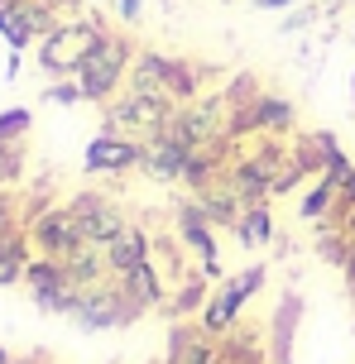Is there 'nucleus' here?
<instances>
[{
  "label": "nucleus",
  "mask_w": 355,
  "mask_h": 364,
  "mask_svg": "<svg viewBox=\"0 0 355 364\" xmlns=\"http://www.w3.org/2000/svg\"><path fill=\"white\" fill-rule=\"evenodd\" d=\"M134 38L120 34V29H106V34L96 38V48L82 58V68H77V87L82 96L92 101V106H106L111 96L130 87V68H134Z\"/></svg>",
  "instance_id": "nucleus-1"
},
{
  "label": "nucleus",
  "mask_w": 355,
  "mask_h": 364,
  "mask_svg": "<svg viewBox=\"0 0 355 364\" xmlns=\"http://www.w3.org/2000/svg\"><path fill=\"white\" fill-rule=\"evenodd\" d=\"M178 115L169 96H159V91H144V87H125L120 96H111L106 106H101V129H111V134H125L134 144H144L154 134H164L169 120Z\"/></svg>",
  "instance_id": "nucleus-2"
},
{
  "label": "nucleus",
  "mask_w": 355,
  "mask_h": 364,
  "mask_svg": "<svg viewBox=\"0 0 355 364\" xmlns=\"http://www.w3.org/2000/svg\"><path fill=\"white\" fill-rule=\"evenodd\" d=\"M106 29H111V24H106L101 15H68L53 34L38 38V73L48 77V82H58V77H77L82 58L96 48V38L106 34Z\"/></svg>",
  "instance_id": "nucleus-3"
},
{
  "label": "nucleus",
  "mask_w": 355,
  "mask_h": 364,
  "mask_svg": "<svg viewBox=\"0 0 355 364\" xmlns=\"http://www.w3.org/2000/svg\"><path fill=\"white\" fill-rule=\"evenodd\" d=\"M264 264H245L240 273H226V278H216V288H211V297H206L202 307V331L211 336V341H221V336H231V331L240 326L245 307L255 302V292L264 288Z\"/></svg>",
  "instance_id": "nucleus-4"
},
{
  "label": "nucleus",
  "mask_w": 355,
  "mask_h": 364,
  "mask_svg": "<svg viewBox=\"0 0 355 364\" xmlns=\"http://www.w3.org/2000/svg\"><path fill=\"white\" fill-rule=\"evenodd\" d=\"M68 321H73L77 331H120V326H134V321H139V311L130 307V297L120 292L115 278H101V283L77 288Z\"/></svg>",
  "instance_id": "nucleus-5"
},
{
  "label": "nucleus",
  "mask_w": 355,
  "mask_h": 364,
  "mask_svg": "<svg viewBox=\"0 0 355 364\" xmlns=\"http://www.w3.org/2000/svg\"><path fill=\"white\" fill-rule=\"evenodd\" d=\"M24 230H29L34 255H43V259H68L77 245L87 240L68 201H53V206H38V211H29V216H24Z\"/></svg>",
  "instance_id": "nucleus-6"
},
{
  "label": "nucleus",
  "mask_w": 355,
  "mask_h": 364,
  "mask_svg": "<svg viewBox=\"0 0 355 364\" xmlns=\"http://www.w3.org/2000/svg\"><path fill=\"white\" fill-rule=\"evenodd\" d=\"M298 125V106L279 96V91H264L250 101L245 110H235V120H231V144H245V139H260V134H293Z\"/></svg>",
  "instance_id": "nucleus-7"
},
{
  "label": "nucleus",
  "mask_w": 355,
  "mask_h": 364,
  "mask_svg": "<svg viewBox=\"0 0 355 364\" xmlns=\"http://www.w3.org/2000/svg\"><path fill=\"white\" fill-rule=\"evenodd\" d=\"M173 230L183 240V250L197 259V269L216 283L221 278V250H216V225L206 220V211L197 206V197L178 201V211H173Z\"/></svg>",
  "instance_id": "nucleus-8"
},
{
  "label": "nucleus",
  "mask_w": 355,
  "mask_h": 364,
  "mask_svg": "<svg viewBox=\"0 0 355 364\" xmlns=\"http://www.w3.org/2000/svg\"><path fill=\"white\" fill-rule=\"evenodd\" d=\"M24 288H29V297H34V307L48 311V316H68V311H73L77 283L58 259H43V255L29 259V264H24Z\"/></svg>",
  "instance_id": "nucleus-9"
},
{
  "label": "nucleus",
  "mask_w": 355,
  "mask_h": 364,
  "mask_svg": "<svg viewBox=\"0 0 355 364\" xmlns=\"http://www.w3.org/2000/svg\"><path fill=\"white\" fill-rule=\"evenodd\" d=\"M68 206H73L77 225H82V235L96 240V245H106V240H115L125 225H130V211L120 206L115 197H106V192H77V197H68Z\"/></svg>",
  "instance_id": "nucleus-10"
},
{
  "label": "nucleus",
  "mask_w": 355,
  "mask_h": 364,
  "mask_svg": "<svg viewBox=\"0 0 355 364\" xmlns=\"http://www.w3.org/2000/svg\"><path fill=\"white\" fill-rule=\"evenodd\" d=\"M302 292L283 288L274 311H269V326H264V346H269V364H293V346H298V326H302Z\"/></svg>",
  "instance_id": "nucleus-11"
},
{
  "label": "nucleus",
  "mask_w": 355,
  "mask_h": 364,
  "mask_svg": "<svg viewBox=\"0 0 355 364\" xmlns=\"http://www.w3.org/2000/svg\"><path fill=\"white\" fill-rule=\"evenodd\" d=\"M82 168L92 178H120V173H139V144L125 139V134H111L101 129L92 134V144L82 149Z\"/></svg>",
  "instance_id": "nucleus-12"
},
{
  "label": "nucleus",
  "mask_w": 355,
  "mask_h": 364,
  "mask_svg": "<svg viewBox=\"0 0 355 364\" xmlns=\"http://www.w3.org/2000/svg\"><path fill=\"white\" fill-rule=\"evenodd\" d=\"M115 283H120V292L130 297V307L139 311V316H144V311L169 307V292L173 288H169V278L159 273V264H154V259H144V264H139V269H130V273H120Z\"/></svg>",
  "instance_id": "nucleus-13"
},
{
  "label": "nucleus",
  "mask_w": 355,
  "mask_h": 364,
  "mask_svg": "<svg viewBox=\"0 0 355 364\" xmlns=\"http://www.w3.org/2000/svg\"><path fill=\"white\" fill-rule=\"evenodd\" d=\"M216 360H221V341H211L202 321H173L164 364H216Z\"/></svg>",
  "instance_id": "nucleus-14"
},
{
  "label": "nucleus",
  "mask_w": 355,
  "mask_h": 364,
  "mask_svg": "<svg viewBox=\"0 0 355 364\" xmlns=\"http://www.w3.org/2000/svg\"><path fill=\"white\" fill-rule=\"evenodd\" d=\"M187 159H192V154H187L183 144H173L169 134H154V139L139 144V173L149 182H183Z\"/></svg>",
  "instance_id": "nucleus-15"
},
{
  "label": "nucleus",
  "mask_w": 355,
  "mask_h": 364,
  "mask_svg": "<svg viewBox=\"0 0 355 364\" xmlns=\"http://www.w3.org/2000/svg\"><path fill=\"white\" fill-rule=\"evenodd\" d=\"M149 255H154V235L139 225V220H130V225H125L115 240H106V269H111V278L139 269Z\"/></svg>",
  "instance_id": "nucleus-16"
},
{
  "label": "nucleus",
  "mask_w": 355,
  "mask_h": 364,
  "mask_svg": "<svg viewBox=\"0 0 355 364\" xmlns=\"http://www.w3.org/2000/svg\"><path fill=\"white\" fill-rule=\"evenodd\" d=\"M192 197H197V206L206 211V220H211L216 230H235V220H240L245 201H240V192L231 187V178H216L211 187H202V192H192Z\"/></svg>",
  "instance_id": "nucleus-17"
},
{
  "label": "nucleus",
  "mask_w": 355,
  "mask_h": 364,
  "mask_svg": "<svg viewBox=\"0 0 355 364\" xmlns=\"http://www.w3.org/2000/svg\"><path fill=\"white\" fill-rule=\"evenodd\" d=\"M231 235H235L240 250H269L274 235H279V230H274V201H250V206L240 211V220H235V230H231Z\"/></svg>",
  "instance_id": "nucleus-18"
},
{
  "label": "nucleus",
  "mask_w": 355,
  "mask_h": 364,
  "mask_svg": "<svg viewBox=\"0 0 355 364\" xmlns=\"http://www.w3.org/2000/svg\"><path fill=\"white\" fill-rule=\"evenodd\" d=\"M206 297H211V278H206L202 269H192L183 278V283H173V292H169V316L173 321H192V316H202V307H206Z\"/></svg>",
  "instance_id": "nucleus-19"
},
{
  "label": "nucleus",
  "mask_w": 355,
  "mask_h": 364,
  "mask_svg": "<svg viewBox=\"0 0 355 364\" xmlns=\"http://www.w3.org/2000/svg\"><path fill=\"white\" fill-rule=\"evenodd\" d=\"M34 259V245H29V230H15V235L0 240V288L10 283H24V264Z\"/></svg>",
  "instance_id": "nucleus-20"
},
{
  "label": "nucleus",
  "mask_w": 355,
  "mask_h": 364,
  "mask_svg": "<svg viewBox=\"0 0 355 364\" xmlns=\"http://www.w3.org/2000/svg\"><path fill=\"white\" fill-rule=\"evenodd\" d=\"M332 211H337V182L312 178V187L298 197V216L307 220V225H322V220H332Z\"/></svg>",
  "instance_id": "nucleus-21"
},
{
  "label": "nucleus",
  "mask_w": 355,
  "mask_h": 364,
  "mask_svg": "<svg viewBox=\"0 0 355 364\" xmlns=\"http://www.w3.org/2000/svg\"><path fill=\"white\" fill-rule=\"evenodd\" d=\"M0 38H5L15 53H24L29 43H38V34L29 29V19H24V10H19V0L15 5H0Z\"/></svg>",
  "instance_id": "nucleus-22"
},
{
  "label": "nucleus",
  "mask_w": 355,
  "mask_h": 364,
  "mask_svg": "<svg viewBox=\"0 0 355 364\" xmlns=\"http://www.w3.org/2000/svg\"><path fill=\"white\" fill-rule=\"evenodd\" d=\"M34 129V110H0V144H24V134Z\"/></svg>",
  "instance_id": "nucleus-23"
},
{
  "label": "nucleus",
  "mask_w": 355,
  "mask_h": 364,
  "mask_svg": "<svg viewBox=\"0 0 355 364\" xmlns=\"http://www.w3.org/2000/svg\"><path fill=\"white\" fill-rule=\"evenodd\" d=\"M317 19H322V0H312V5H293L288 19L279 24V34H302V29H312Z\"/></svg>",
  "instance_id": "nucleus-24"
},
{
  "label": "nucleus",
  "mask_w": 355,
  "mask_h": 364,
  "mask_svg": "<svg viewBox=\"0 0 355 364\" xmlns=\"http://www.w3.org/2000/svg\"><path fill=\"white\" fill-rule=\"evenodd\" d=\"M43 101H53V106H82L87 96H82V87H77V77H58V82L43 87Z\"/></svg>",
  "instance_id": "nucleus-25"
},
{
  "label": "nucleus",
  "mask_w": 355,
  "mask_h": 364,
  "mask_svg": "<svg viewBox=\"0 0 355 364\" xmlns=\"http://www.w3.org/2000/svg\"><path fill=\"white\" fill-rule=\"evenodd\" d=\"M24 173V144H0V187L19 182Z\"/></svg>",
  "instance_id": "nucleus-26"
},
{
  "label": "nucleus",
  "mask_w": 355,
  "mask_h": 364,
  "mask_svg": "<svg viewBox=\"0 0 355 364\" xmlns=\"http://www.w3.org/2000/svg\"><path fill=\"white\" fill-rule=\"evenodd\" d=\"M15 230H24V220H19L15 201H5V197H0V240H5V235H15Z\"/></svg>",
  "instance_id": "nucleus-27"
},
{
  "label": "nucleus",
  "mask_w": 355,
  "mask_h": 364,
  "mask_svg": "<svg viewBox=\"0 0 355 364\" xmlns=\"http://www.w3.org/2000/svg\"><path fill=\"white\" fill-rule=\"evenodd\" d=\"M139 15H144V0H115V19L120 24H139Z\"/></svg>",
  "instance_id": "nucleus-28"
},
{
  "label": "nucleus",
  "mask_w": 355,
  "mask_h": 364,
  "mask_svg": "<svg viewBox=\"0 0 355 364\" xmlns=\"http://www.w3.org/2000/svg\"><path fill=\"white\" fill-rule=\"evenodd\" d=\"M250 5H255V10H274V15H279V10H293L298 0H250Z\"/></svg>",
  "instance_id": "nucleus-29"
},
{
  "label": "nucleus",
  "mask_w": 355,
  "mask_h": 364,
  "mask_svg": "<svg viewBox=\"0 0 355 364\" xmlns=\"http://www.w3.org/2000/svg\"><path fill=\"white\" fill-rule=\"evenodd\" d=\"M15 77H19V53L10 48V63H5V82H15Z\"/></svg>",
  "instance_id": "nucleus-30"
},
{
  "label": "nucleus",
  "mask_w": 355,
  "mask_h": 364,
  "mask_svg": "<svg viewBox=\"0 0 355 364\" xmlns=\"http://www.w3.org/2000/svg\"><path fill=\"white\" fill-rule=\"evenodd\" d=\"M341 230H346V235H351V245H355V211H351L346 220H341Z\"/></svg>",
  "instance_id": "nucleus-31"
},
{
  "label": "nucleus",
  "mask_w": 355,
  "mask_h": 364,
  "mask_svg": "<svg viewBox=\"0 0 355 364\" xmlns=\"http://www.w3.org/2000/svg\"><path fill=\"white\" fill-rule=\"evenodd\" d=\"M322 5H341V0H322Z\"/></svg>",
  "instance_id": "nucleus-32"
},
{
  "label": "nucleus",
  "mask_w": 355,
  "mask_h": 364,
  "mask_svg": "<svg viewBox=\"0 0 355 364\" xmlns=\"http://www.w3.org/2000/svg\"><path fill=\"white\" fill-rule=\"evenodd\" d=\"M0 5H15V0H0Z\"/></svg>",
  "instance_id": "nucleus-33"
},
{
  "label": "nucleus",
  "mask_w": 355,
  "mask_h": 364,
  "mask_svg": "<svg viewBox=\"0 0 355 364\" xmlns=\"http://www.w3.org/2000/svg\"><path fill=\"white\" fill-rule=\"evenodd\" d=\"M154 364H164V360H154Z\"/></svg>",
  "instance_id": "nucleus-34"
}]
</instances>
